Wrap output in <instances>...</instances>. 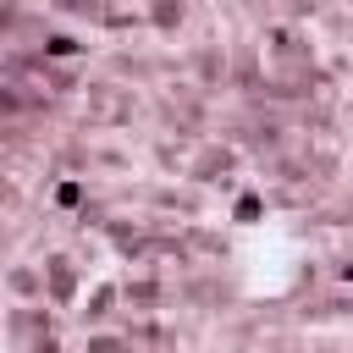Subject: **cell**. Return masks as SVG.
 <instances>
[{
    "label": "cell",
    "instance_id": "obj_4",
    "mask_svg": "<svg viewBox=\"0 0 353 353\" xmlns=\"http://www.w3.org/2000/svg\"><path fill=\"white\" fill-rule=\"evenodd\" d=\"M342 281H353V265H342Z\"/></svg>",
    "mask_w": 353,
    "mask_h": 353
},
{
    "label": "cell",
    "instance_id": "obj_1",
    "mask_svg": "<svg viewBox=\"0 0 353 353\" xmlns=\"http://www.w3.org/2000/svg\"><path fill=\"white\" fill-rule=\"evenodd\" d=\"M259 210H265V204H259V193H243L232 215H237V221H259Z\"/></svg>",
    "mask_w": 353,
    "mask_h": 353
},
{
    "label": "cell",
    "instance_id": "obj_2",
    "mask_svg": "<svg viewBox=\"0 0 353 353\" xmlns=\"http://www.w3.org/2000/svg\"><path fill=\"white\" fill-rule=\"evenodd\" d=\"M77 199H83V188H77V182H61V188H55V204H66V210H72Z\"/></svg>",
    "mask_w": 353,
    "mask_h": 353
},
{
    "label": "cell",
    "instance_id": "obj_3",
    "mask_svg": "<svg viewBox=\"0 0 353 353\" xmlns=\"http://www.w3.org/2000/svg\"><path fill=\"white\" fill-rule=\"evenodd\" d=\"M72 50H77V39H66V33H55V39H50V55H72Z\"/></svg>",
    "mask_w": 353,
    "mask_h": 353
}]
</instances>
